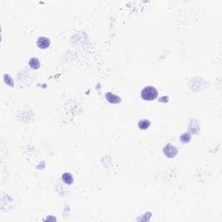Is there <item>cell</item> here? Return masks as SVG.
I'll return each instance as SVG.
<instances>
[{
    "label": "cell",
    "instance_id": "1",
    "mask_svg": "<svg viewBox=\"0 0 222 222\" xmlns=\"http://www.w3.org/2000/svg\"><path fill=\"white\" fill-rule=\"evenodd\" d=\"M141 98L146 101H152L156 99L158 96V92H157L156 89L152 87V86H148L145 87L141 93Z\"/></svg>",
    "mask_w": 222,
    "mask_h": 222
},
{
    "label": "cell",
    "instance_id": "3",
    "mask_svg": "<svg viewBox=\"0 0 222 222\" xmlns=\"http://www.w3.org/2000/svg\"><path fill=\"white\" fill-rule=\"evenodd\" d=\"M49 39L44 37H40L37 41V44L40 49H46L49 46Z\"/></svg>",
    "mask_w": 222,
    "mask_h": 222
},
{
    "label": "cell",
    "instance_id": "4",
    "mask_svg": "<svg viewBox=\"0 0 222 222\" xmlns=\"http://www.w3.org/2000/svg\"><path fill=\"white\" fill-rule=\"evenodd\" d=\"M106 99L110 103H117V102H121V99L119 98V96H115L112 93H107L106 94Z\"/></svg>",
    "mask_w": 222,
    "mask_h": 222
},
{
    "label": "cell",
    "instance_id": "5",
    "mask_svg": "<svg viewBox=\"0 0 222 222\" xmlns=\"http://www.w3.org/2000/svg\"><path fill=\"white\" fill-rule=\"evenodd\" d=\"M62 179L67 184H71L73 182V176L69 173H64L63 176H62Z\"/></svg>",
    "mask_w": 222,
    "mask_h": 222
},
{
    "label": "cell",
    "instance_id": "6",
    "mask_svg": "<svg viewBox=\"0 0 222 222\" xmlns=\"http://www.w3.org/2000/svg\"><path fill=\"white\" fill-rule=\"evenodd\" d=\"M150 126V122L148 120H141L138 123V127L141 129H147Z\"/></svg>",
    "mask_w": 222,
    "mask_h": 222
},
{
    "label": "cell",
    "instance_id": "7",
    "mask_svg": "<svg viewBox=\"0 0 222 222\" xmlns=\"http://www.w3.org/2000/svg\"><path fill=\"white\" fill-rule=\"evenodd\" d=\"M29 64H30V66H31L32 69H35V70H37V68L40 67V63H39V61H38L37 58H31V59L30 60Z\"/></svg>",
    "mask_w": 222,
    "mask_h": 222
},
{
    "label": "cell",
    "instance_id": "2",
    "mask_svg": "<svg viewBox=\"0 0 222 222\" xmlns=\"http://www.w3.org/2000/svg\"><path fill=\"white\" fill-rule=\"evenodd\" d=\"M163 152H164V155L166 156L169 157V158H173V157H174L177 155L178 150L173 145L167 144V145H166V147L163 149Z\"/></svg>",
    "mask_w": 222,
    "mask_h": 222
}]
</instances>
